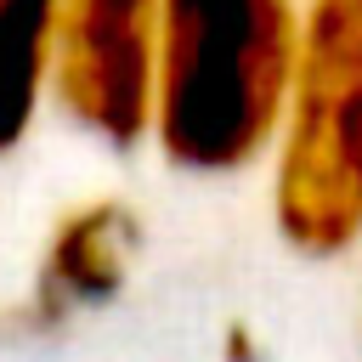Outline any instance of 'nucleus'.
Here are the masks:
<instances>
[{
  "label": "nucleus",
  "instance_id": "f257e3e1",
  "mask_svg": "<svg viewBox=\"0 0 362 362\" xmlns=\"http://www.w3.org/2000/svg\"><path fill=\"white\" fill-rule=\"evenodd\" d=\"M158 136L192 170L243 164L294 74L288 0H158Z\"/></svg>",
  "mask_w": 362,
  "mask_h": 362
},
{
  "label": "nucleus",
  "instance_id": "f03ea898",
  "mask_svg": "<svg viewBox=\"0 0 362 362\" xmlns=\"http://www.w3.org/2000/svg\"><path fill=\"white\" fill-rule=\"evenodd\" d=\"M277 215L305 249H339L362 226V0L311 6Z\"/></svg>",
  "mask_w": 362,
  "mask_h": 362
},
{
  "label": "nucleus",
  "instance_id": "7ed1b4c3",
  "mask_svg": "<svg viewBox=\"0 0 362 362\" xmlns=\"http://www.w3.org/2000/svg\"><path fill=\"white\" fill-rule=\"evenodd\" d=\"M51 34L68 107L113 141L141 136L153 107L158 0H57Z\"/></svg>",
  "mask_w": 362,
  "mask_h": 362
},
{
  "label": "nucleus",
  "instance_id": "20e7f679",
  "mask_svg": "<svg viewBox=\"0 0 362 362\" xmlns=\"http://www.w3.org/2000/svg\"><path fill=\"white\" fill-rule=\"evenodd\" d=\"M136 238L130 215L119 204H90L79 215L62 221L51 260H45V283L57 300H102L119 288L124 277V243Z\"/></svg>",
  "mask_w": 362,
  "mask_h": 362
},
{
  "label": "nucleus",
  "instance_id": "39448f33",
  "mask_svg": "<svg viewBox=\"0 0 362 362\" xmlns=\"http://www.w3.org/2000/svg\"><path fill=\"white\" fill-rule=\"evenodd\" d=\"M57 0H0V153L23 136L45 74Z\"/></svg>",
  "mask_w": 362,
  "mask_h": 362
},
{
  "label": "nucleus",
  "instance_id": "423d86ee",
  "mask_svg": "<svg viewBox=\"0 0 362 362\" xmlns=\"http://www.w3.org/2000/svg\"><path fill=\"white\" fill-rule=\"evenodd\" d=\"M226 356H232V362H255V345H249V334H243V328H232V334H226Z\"/></svg>",
  "mask_w": 362,
  "mask_h": 362
}]
</instances>
